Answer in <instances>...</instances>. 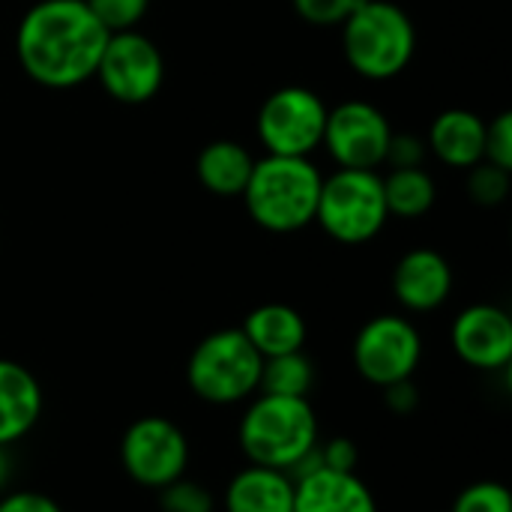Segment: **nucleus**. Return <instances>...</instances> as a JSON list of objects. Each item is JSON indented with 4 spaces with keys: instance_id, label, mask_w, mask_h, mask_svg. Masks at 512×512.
<instances>
[{
    "instance_id": "nucleus-1",
    "label": "nucleus",
    "mask_w": 512,
    "mask_h": 512,
    "mask_svg": "<svg viewBox=\"0 0 512 512\" xmlns=\"http://www.w3.org/2000/svg\"><path fill=\"white\" fill-rule=\"evenodd\" d=\"M108 36L84 0H39L18 21L15 54L30 81L66 90L96 75Z\"/></svg>"
},
{
    "instance_id": "nucleus-2",
    "label": "nucleus",
    "mask_w": 512,
    "mask_h": 512,
    "mask_svg": "<svg viewBox=\"0 0 512 512\" xmlns=\"http://www.w3.org/2000/svg\"><path fill=\"white\" fill-rule=\"evenodd\" d=\"M321 171L309 156H273L255 159L252 177L243 189L249 216L273 234H291L315 222Z\"/></svg>"
},
{
    "instance_id": "nucleus-3",
    "label": "nucleus",
    "mask_w": 512,
    "mask_h": 512,
    "mask_svg": "<svg viewBox=\"0 0 512 512\" xmlns=\"http://www.w3.org/2000/svg\"><path fill=\"white\" fill-rule=\"evenodd\" d=\"M249 465L291 471L318 444V417L309 399L258 393L237 429Z\"/></svg>"
},
{
    "instance_id": "nucleus-4",
    "label": "nucleus",
    "mask_w": 512,
    "mask_h": 512,
    "mask_svg": "<svg viewBox=\"0 0 512 512\" xmlns=\"http://www.w3.org/2000/svg\"><path fill=\"white\" fill-rule=\"evenodd\" d=\"M345 60L369 81L396 78L417 51L408 12L390 0H360L342 24Z\"/></svg>"
},
{
    "instance_id": "nucleus-5",
    "label": "nucleus",
    "mask_w": 512,
    "mask_h": 512,
    "mask_svg": "<svg viewBox=\"0 0 512 512\" xmlns=\"http://www.w3.org/2000/svg\"><path fill=\"white\" fill-rule=\"evenodd\" d=\"M264 357L240 327L204 336L186 366L189 390L210 405H237L258 393Z\"/></svg>"
},
{
    "instance_id": "nucleus-6",
    "label": "nucleus",
    "mask_w": 512,
    "mask_h": 512,
    "mask_svg": "<svg viewBox=\"0 0 512 512\" xmlns=\"http://www.w3.org/2000/svg\"><path fill=\"white\" fill-rule=\"evenodd\" d=\"M387 201L384 183L378 171L363 168H339L336 174L321 180L315 222L345 246L369 243L387 225Z\"/></svg>"
},
{
    "instance_id": "nucleus-7",
    "label": "nucleus",
    "mask_w": 512,
    "mask_h": 512,
    "mask_svg": "<svg viewBox=\"0 0 512 512\" xmlns=\"http://www.w3.org/2000/svg\"><path fill=\"white\" fill-rule=\"evenodd\" d=\"M327 105L309 87H279L258 111V138L273 156H309L321 147Z\"/></svg>"
},
{
    "instance_id": "nucleus-8",
    "label": "nucleus",
    "mask_w": 512,
    "mask_h": 512,
    "mask_svg": "<svg viewBox=\"0 0 512 512\" xmlns=\"http://www.w3.org/2000/svg\"><path fill=\"white\" fill-rule=\"evenodd\" d=\"M423 360V336L402 315H378L366 321L354 339V369L375 387L414 378Z\"/></svg>"
},
{
    "instance_id": "nucleus-9",
    "label": "nucleus",
    "mask_w": 512,
    "mask_h": 512,
    "mask_svg": "<svg viewBox=\"0 0 512 512\" xmlns=\"http://www.w3.org/2000/svg\"><path fill=\"white\" fill-rule=\"evenodd\" d=\"M120 465L138 486L159 492L162 486L186 477L189 441L168 417H141L123 432Z\"/></svg>"
},
{
    "instance_id": "nucleus-10",
    "label": "nucleus",
    "mask_w": 512,
    "mask_h": 512,
    "mask_svg": "<svg viewBox=\"0 0 512 512\" xmlns=\"http://www.w3.org/2000/svg\"><path fill=\"white\" fill-rule=\"evenodd\" d=\"M93 78H99L111 99L123 105H144L165 81V60L153 39L138 30H123L108 36Z\"/></svg>"
},
{
    "instance_id": "nucleus-11",
    "label": "nucleus",
    "mask_w": 512,
    "mask_h": 512,
    "mask_svg": "<svg viewBox=\"0 0 512 512\" xmlns=\"http://www.w3.org/2000/svg\"><path fill=\"white\" fill-rule=\"evenodd\" d=\"M393 129L381 108L372 102H342L336 108H327V126H324V147L339 162V168H363L375 171L387 162Z\"/></svg>"
},
{
    "instance_id": "nucleus-12",
    "label": "nucleus",
    "mask_w": 512,
    "mask_h": 512,
    "mask_svg": "<svg viewBox=\"0 0 512 512\" xmlns=\"http://www.w3.org/2000/svg\"><path fill=\"white\" fill-rule=\"evenodd\" d=\"M456 357L480 372L507 369L512 360V318L492 303H474L456 315L450 330Z\"/></svg>"
},
{
    "instance_id": "nucleus-13",
    "label": "nucleus",
    "mask_w": 512,
    "mask_h": 512,
    "mask_svg": "<svg viewBox=\"0 0 512 512\" xmlns=\"http://www.w3.org/2000/svg\"><path fill=\"white\" fill-rule=\"evenodd\" d=\"M453 291V270L435 249H411L393 270V294L408 312H435Z\"/></svg>"
},
{
    "instance_id": "nucleus-14",
    "label": "nucleus",
    "mask_w": 512,
    "mask_h": 512,
    "mask_svg": "<svg viewBox=\"0 0 512 512\" xmlns=\"http://www.w3.org/2000/svg\"><path fill=\"white\" fill-rule=\"evenodd\" d=\"M294 512H378V501L357 474L318 468L294 480Z\"/></svg>"
},
{
    "instance_id": "nucleus-15",
    "label": "nucleus",
    "mask_w": 512,
    "mask_h": 512,
    "mask_svg": "<svg viewBox=\"0 0 512 512\" xmlns=\"http://www.w3.org/2000/svg\"><path fill=\"white\" fill-rule=\"evenodd\" d=\"M39 417L42 387L36 375L15 360H0V444L9 447L30 435Z\"/></svg>"
},
{
    "instance_id": "nucleus-16",
    "label": "nucleus",
    "mask_w": 512,
    "mask_h": 512,
    "mask_svg": "<svg viewBox=\"0 0 512 512\" xmlns=\"http://www.w3.org/2000/svg\"><path fill=\"white\" fill-rule=\"evenodd\" d=\"M426 147L450 168H474L477 162H483L486 120L465 108L441 111L429 126Z\"/></svg>"
},
{
    "instance_id": "nucleus-17",
    "label": "nucleus",
    "mask_w": 512,
    "mask_h": 512,
    "mask_svg": "<svg viewBox=\"0 0 512 512\" xmlns=\"http://www.w3.org/2000/svg\"><path fill=\"white\" fill-rule=\"evenodd\" d=\"M228 512H294V480L285 471L249 465L228 483Z\"/></svg>"
},
{
    "instance_id": "nucleus-18",
    "label": "nucleus",
    "mask_w": 512,
    "mask_h": 512,
    "mask_svg": "<svg viewBox=\"0 0 512 512\" xmlns=\"http://www.w3.org/2000/svg\"><path fill=\"white\" fill-rule=\"evenodd\" d=\"M240 330L246 333V339L264 360L303 351L306 345V321L288 303H264L252 309Z\"/></svg>"
},
{
    "instance_id": "nucleus-19",
    "label": "nucleus",
    "mask_w": 512,
    "mask_h": 512,
    "mask_svg": "<svg viewBox=\"0 0 512 512\" xmlns=\"http://www.w3.org/2000/svg\"><path fill=\"white\" fill-rule=\"evenodd\" d=\"M252 168L255 156L240 141L231 138L210 141L195 159V174L201 186L219 198H240L252 177Z\"/></svg>"
},
{
    "instance_id": "nucleus-20",
    "label": "nucleus",
    "mask_w": 512,
    "mask_h": 512,
    "mask_svg": "<svg viewBox=\"0 0 512 512\" xmlns=\"http://www.w3.org/2000/svg\"><path fill=\"white\" fill-rule=\"evenodd\" d=\"M384 183V201L387 213L399 219H420L435 204V180L420 168H393Z\"/></svg>"
},
{
    "instance_id": "nucleus-21",
    "label": "nucleus",
    "mask_w": 512,
    "mask_h": 512,
    "mask_svg": "<svg viewBox=\"0 0 512 512\" xmlns=\"http://www.w3.org/2000/svg\"><path fill=\"white\" fill-rule=\"evenodd\" d=\"M315 387V366L303 351L267 357L261 363V381L258 393L267 396H291V399H309Z\"/></svg>"
},
{
    "instance_id": "nucleus-22",
    "label": "nucleus",
    "mask_w": 512,
    "mask_h": 512,
    "mask_svg": "<svg viewBox=\"0 0 512 512\" xmlns=\"http://www.w3.org/2000/svg\"><path fill=\"white\" fill-rule=\"evenodd\" d=\"M450 512H512V495L504 483L480 480L456 495Z\"/></svg>"
},
{
    "instance_id": "nucleus-23",
    "label": "nucleus",
    "mask_w": 512,
    "mask_h": 512,
    "mask_svg": "<svg viewBox=\"0 0 512 512\" xmlns=\"http://www.w3.org/2000/svg\"><path fill=\"white\" fill-rule=\"evenodd\" d=\"M84 3L108 33L135 30L150 9V0H84Z\"/></svg>"
},
{
    "instance_id": "nucleus-24",
    "label": "nucleus",
    "mask_w": 512,
    "mask_h": 512,
    "mask_svg": "<svg viewBox=\"0 0 512 512\" xmlns=\"http://www.w3.org/2000/svg\"><path fill=\"white\" fill-rule=\"evenodd\" d=\"M159 507L162 512H213L216 501H213L210 489L180 477L159 489Z\"/></svg>"
},
{
    "instance_id": "nucleus-25",
    "label": "nucleus",
    "mask_w": 512,
    "mask_h": 512,
    "mask_svg": "<svg viewBox=\"0 0 512 512\" xmlns=\"http://www.w3.org/2000/svg\"><path fill=\"white\" fill-rule=\"evenodd\" d=\"M468 192L477 204L495 207L510 195V171H504L492 162H477L468 177Z\"/></svg>"
},
{
    "instance_id": "nucleus-26",
    "label": "nucleus",
    "mask_w": 512,
    "mask_h": 512,
    "mask_svg": "<svg viewBox=\"0 0 512 512\" xmlns=\"http://www.w3.org/2000/svg\"><path fill=\"white\" fill-rule=\"evenodd\" d=\"M483 162H492L504 171H512V114L501 111L492 123H486V147Z\"/></svg>"
},
{
    "instance_id": "nucleus-27",
    "label": "nucleus",
    "mask_w": 512,
    "mask_h": 512,
    "mask_svg": "<svg viewBox=\"0 0 512 512\" xmlns=\"http://www.w3.org/2000/svg\"><path fill=\"white\" fill-rule=\"evenodd\" d=\"M291 3L306 24L333 27V24H345V18L357 9L360 0H291Z\"/></svg>"
},
{
    "instance_id": "nucleus-28",
    "label": "nucleus",
    "mask_w": 512,
    "mask_h": 512,
    "mask_svg": "<svg viewBox=\"0 0 512 512\" xmlns=\"http://www.w3.org/2000/svg\"><path fill=\"white\" fill-rule=\"evenodd\" d=\"M318 456L321 465L327 471H339V474H357L360 465V450L351 438H330L324 441V447L318 444Z\"/></svg>"
},
{
    "instance_id": "nucleus-29",
    "label": "nucleus",
    "mask_w": 512,
    "mask_h": 512,
    "mask_svg": "<svg viewBox=\"0 0 512 512\" xmlns=\"http://www.w3.org/2000/svg\"><path fill=\"white\" fill-rule=\"evenodd\" d=\"M423 156H426V144L417 138V135H408V132H393L390 138V147H387V162L393 168H420L423 165Z\"/></svg>"
},
{
    "instance_id": "nucleus-30",
    "label": "nucleus",
    "mask_w": 512,
    "mask_h": 512,
    "mask_svg": "<svg viewBox=\"0 0 512 512\" xmlns=\"http://www.w3.org/2000/svg\"><path fill=\"white\" fill-rule=\"evenodd\" d=\"M0 512H63V507L42 492H9L0 498Z\"/></svg>"
},
{
    "instance_id": "nucleus-31",
    "label": "nucleus",
    "mask_w": 512,
    "mask_h": 512,
    "mask_svg": "<svg viewBox=\"0 0 512 512\" xmlns=\"http://www.w3.org/2000/svg\"><path fill=\"white\" fill-rule=\"evenodd\" d=\"M384 405L393 411V414H411L417 405H420V390L414 387V381H399V384H390L384 387Z\"/></svg>"
},
{
    "instance_id": "nucleus-32",
    "label": "nucleus",
    "mask_w": 512,
    "mask_h": 512,
    "mask_svg": "<svg viewBox=\"0 0 512 512\" xmlns=\"http://www.w3.org/2000/svg\"><path fill=\"white\" fill-rule=\"evenodd\" d=\"M9 480H12V453L9 447L0 444V492H6Z\"/></svg>"
}]
</instances>
